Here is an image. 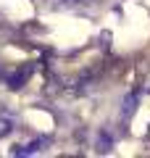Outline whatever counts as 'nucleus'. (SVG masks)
Here are the masks:
<instances>
[{"label": "nucleus", "mask_w": 150, "mask_h": 158, "mask_svg": "<svg viewBox=\"0 0 150 158\" xmlns=\"http://www.w3.org/2000/svg\"><path fill=\"white\" fill-rule=\"evenodd\" d=\"M148 90H150V79H148Z\"/></svg>", "instance_id": "obj_6"}, {"label": "nucleus", "mask_w": 150, "mask_h": 158, "mask_svg": "<svg viewBox=\"0 0 150 158\" xmlns=\"http://www.w3.org/2000/svg\"><path fill=\"white\" fill-rule=\"evenodd\" d=\"M98 145H100V150H111V137H108V135H103V137L98 140Z\"/></svg>", "instance_id": "obj_5"}, {"label": "nucleus", "mask_w": 150, "mask_h": 158, "mask_svg": "<svg viewBox=\"0 0 150 158\" xmlns=\"http://www.w3.org/2000/svg\"><path fill=\"white\" fill-rule=\"evenodd\" d=\"M13 132V121L11 118H0V137H8Z\"/></svg>", "instance_id": "obj_4"}, {"label": "nucleus", "mask_w": 150, "mask_h": 158, "mask_svg": "<svg viewBox=\"0 0 150 158\" xmlns=\"http://www.w3.org/2000/svg\"><path fill=\"white\" fill-rule=\"evenodd\" d=\"M137 100H140V95L137 92H132V95H127V100H124V116H132L134 113V108H137Z\"/></svg>", "instance_id": "obj_3"}, {"label": "nucleus", "mask_w": 150, "mask_h": 158, "mask_svg": "<svg viewBox=\"0 0 150 158\" xmlns=\"http://www.w3.org/2000/svg\"><path fill=\"white\" fill-rule=\"evenodd\" d=\"M42 145H45V140H34V142H29V145H24V148H13L11 156H32V153H37Z\"/></svg>", "instance_id": "obj_2"}, {"label": "nucleus", "mask_w": 150, "mask_h": 158, "mask_svg": "<svg viewBox=\"0 0 150 158\" xmlns=\"http://www.w3.org/2000/svg\"><path fill=\"white\" fill-rule=\"evenodd\" d=\"M29 74H32V69H21V71H19V74H13V77L11 79H8V87H11V90H19V87H24V82H27V79H29Z\"/></svg>", "instance_id": "obj_1"}]
</instances>
